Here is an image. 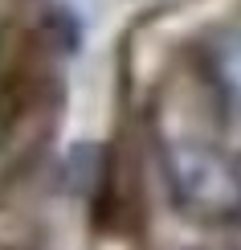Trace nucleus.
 Masks as SVG:
<instances>
[{
  "label": "nucleus",
  "mask_w": 241,
  "mask_h": 250,
  "mask_svg": "<svg viewBox=\"0 0 241 250\" xmlns=\"http://www.w3.org/2000/svg\"><path fill=\"white\" fill-rule=\"evenodd\" d=\"M164 168L176 197L196 217H225L241 209V172L221 148L204 140H172Z\"/></svg>",
  "instance_id": "nucleus-1"
},
{
  "label": "nucleus",
  "mask_w": 241,
  "mask_h": 250,
  "mask_svg": "<svg viewBox=\"0 0 241 250\" xmlns=\"http://www.w3.org/2000/svg\"><path fill=\"white\" fill-rule=\"evenodd\" d=\"M213 78H217V90L225 99V111L229 119L241 127V29L229 33L213 54Z\"/></svg>",
  "instance_id": "nucleus-2"
},
{
  "label": "nucleus",
  "mask_w": 241,
  "mask_h": 250,
  "mask_svg": "<svg viewBox=\"0 0 241 250\" xmlns=\"http://www.w3.org/2000/svg\"><path fill=\"white\" fill-rule=\"evenodd\" d=\"M237 172H241V168H237Z\"/></svg>",
  "instance_id": "nucleus-3"
}]
</instances>
